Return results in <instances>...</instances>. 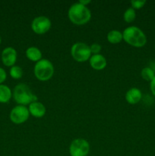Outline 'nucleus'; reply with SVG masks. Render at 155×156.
<instances>
[{"label": "nucleus", "mask_w": 155, "mask_h": 156, "mask_svg": "<svg viewBox=\"0 0 155 156\" xmlns=\"http://www.w3.org/2000/svg\"><path fill=\"white\" fill-rule=\"evenodd\" d=\"M68 16L73 24L82 25L91 20V12L88 6L84 5L78 2L70 6L68 11Z\"/></svg>", "instance_id": "nucleus-1"}, {"label": "nucleus", "mask_w": 155, "mask_h": 156, "mask_svg": "<svg viewBox=\"0 0 155 156\" xmlns=\"http://www.w3.org/2000/svg\"><path fill=\"white\" fill-rule=\"evenodd\" d=\"M123 40L129 45L141 47L147 43V37L143 30L136 26L127 27L122 32Z\"/></svg>", "instance_id": "nucleus-2"}, {"label": "nucleus", "mask_w": 155, "mask_h": 156, "mask_svg": "<svg viewBox=\"0 0 155 156\" xmlns=\"http://www.w3.org/2000/svg\"><path fill=\"white\" fill-rule=\"evenodd\" d=\"M13 98L20 105H29L37 101V97L32 91L31 88L25 83H18L13 91Z\"/></svg>", "instance_id": "nucleus-3"}, {"label": "nucleus", "mask_w": 155, "mask_h": 156, "mask_svg": "<svg viewBox=\"0 0 155 156\" xmlns=\"http://www.w3.org/2000/svg\"><path fill=\"white\" fill-rule=\"evenodd\" d=\"M33 73L40 81H48L54 74V66L51 61L47 59H41L35 63Z\"/></svg>", "instance_id": "nucleus-4"}, {"label": "nucleus", "mask_w": 155, "mask_h": 156, "mask_svg": "<svg viewBox=\"0 0 155 156\" xmlns=\"http://www.w3.org/2000/svg\"><path fill=\"white\" fill-rule=\"evenodd\" d=\"M71 55L74 60L77 62H82L88 61L91 56L90 46L86 43L76 42L71 46Z\"/></svg>", "instance_id": "nucleus-5"}, {"label": "nucleus", "mask_w": 155, "mask_h": 156, "mask_svg": "<svg viewBox=\"0 0 155 156\" xmlns=\"http://www.w3.org/2000/svg\"><path fill=\"white\" fill-rule=\"evenodd\" d=\"M89 152L90 144L84 139H74L69 146V154L71 156H87Z\"/></svg>", "instance_id": "nucleus-6"}, {"label": "nucleus", "mask_w": 155, "mask_h": 156, "mask_svg": "<svg viewBox=\"0 0 155 156\" xmlns=\"http://www.w3.org/2000/svg\"><path fill=\"white\" fill-rule=\"evenodd\" d=\"M51 25V21L48 17L40 15L33 19L31 22V29L37 34H43L49 31Z\"/></svg>", "instance_id": "nucleus-7"}, {"label": "nucleus", "mask_w": 155, "mask_h": 156, "mask_svg": "<svg viewBox=\"0 0 155 156\" xmlns=\"http://www.w3.org/2000/svg\"><path fill=\"white\" fill-rule=\"evenodd\" d=\"M30 115L28 108L24 105H17L10 113V120L15 124H21L27 120Z\"/></svg>", "instance_id": "nucleus-8"}, {"label": "nucleus", "mask_w": 155, "mask_h": 156, "mask_svg": "<svg viewBox=\"0 0 155 156\" xmlns=\"http://www.w3.org/2000/svg\"><path fill=\"white\" fill-rule=\"evenodd\" d=\"M17 51L12 47L5 48L2 52V61L6 66H13L17 60Z\"/></svg>", "instance_id": "nucleus-9"}, {"label": "nucleus", "mask_w": 155, "mask_h": 156, "mask_svg": "<svg viewBox=\"0 0 155 156\" xmlns=\"http://www.w3.org/2000/svg\"><path fill=\"white\" fill-rule=\"evenodd\" d=\"M29 112L33 117H36V118H40L43 117L46 114V109L44 105L41 102L36 101L32 102L29 105Z\"/></svg>", "instance_id": "nucleus-10"}, {"label": "nucleus", "mask_w": 155, "mask_h": 156, "mask_svg": "<svg viewBox=\"0 0 155 156\" xmlns=\"http://www.w3.org/2000/svg\"><path fill=\"white\" fill-rule=\"evenodd\" d=\"M90 65L94 69L102 70L106 66L107 61L103 55L100 54H93L91 55L89 59Z\"/></svg>", "instance_id": "nucleus-11"}, {"label": "nucleus", "mask_w": 155, "mask_h": 156, "mask_svg": "<svg viewBox=\"0 0 155 156\" xmlns=\"http://www.w3.org/2000/svg\"><path fill=\"white\" fill-rule=\"evenodd\" d=\"M142 93L138 88H131L126 94V100L130 105H135L141 101Z\"/></svg>", "instance_id": "nucleus-12"}, {"label": "nucleus", "mask_w": 155, "mask_h": 156, "mask_svg": "<svg viewBox=\"0 0 155 156\" xmlns=\"http://www.w3.org/2000/svg\"><path fill=\"white\" fill-rule=\"evenodd\" d=\"M26 56L30 60L36 62L42 59V52L38 47L33 46L26 50Z\"/></svg>", "instance_id": "nucleus-13"}, {"label": "nucleus", "mask_w": 155, "mask_h": 156, "mask_svg": "<svg viewBox=\"0 0 155 156\" xmlns=\"http://www.w3.org/2000/svg\"><path fill=\"white\" fill-rule=\"evenodd\" d=\"M107 40L110 44H119L123 40L122 33L119 30H111L107 34Z\"/></svg>", "instance_id": "nucleus-14"}, {"label": "nucleus", "mask_w": 155, "mask_h": 156, "mask_svg": "<svg viewBox=\"0 0 155 156\" xmlns=\"http://www.w3.org/2000/svg\"><path fill=\"white\" fill-rule=\"evenodd\" d=\"M12 95L10 88L7 85H0V103H7Z\"/></svg>", "instance_id": "nucleus-15"}, {"label": "nucleus", "mask_w": 155, "mask_h": 156, "mask_svg": "<svg viewBox=\"0 0 155 156\" xmlns=\"http://www.w3.org/2000/svg\"><path fill=\"white\" fill-rule=\"evenodd\" d=\"M141 75L144 80L151 82L155 77V72L150 67H144L141 70Z\"/></svg>", "instance_id": "nucleus-16"}, {"label": "nucleus", "mask_w": 155, "mask_h": 156, "mask_svg": "<svg viewBox=\"0 0 155 156\" xmlns=\"http://www.w3.org/2000/svg\"><path fill=\"white\" fill-rule=\"evenodd\" d=\"M135 18H136V13L135 10L132 7L128 8L123 14V19L128 23H131L135 21Z\"/></svg>", "instance_id": "nucleus-17"}, {"label": "nucleus", "mask_w": 155, "mask_h": 156, "mask_svg": "<svg viewBox=\"0 0 155 156\" xmlns=\"http://www.w3.org/2000/svg\"><path fill=\"white\" fill-rule=\"evenodd\" d=\"M9 73L10 76L15 79H21L23 76V69L19 66H13L11 67Z\"/></svg>", "instance_id": "nucleus-18"}, {"label": "nucleus", "mask_w": 155, "mask_h": 156, "mask_svg": "<svg viewBox=\"0 0 155 156\" xmlns=\"http://www.w3.org/2000/svg\"><path fill=\"white\" fill-rule=\"evenodd\" d=\"M145 3L146 1H144V0H132L131 1V5L134 9H141L145 5Z\"/></svg>", "instance_id": "nucleus-19"}, {"label": "nucleus", "mask_w": 155, "mask_h": 156, "mask_svg": "<svg viewBox=\"0 0 155 156\" xmlns=\"http://www.w3.org/2000/svg\"><path fill=\"white\" fill-rule=\"evenodd\" d=\"M90 49H91V54H99L100 52L101 51L102 47L100 44H97V43H94L90 46Z\"/></svg>", "instance_id": "nucleus-20"}, {"label": "nucleus", "mask_w": 155, "mask_h": 156, "mask_svg": "<svg viewBox=\"0 0 155 156\" xmlns=\"http://www.w3.org/2000/svg\"><path fill=\"white\" fill-rule=\"evenodd\" d=\"M6 77H7V74H6L5 70L0 67V85L5 81Z\"/></svg>", "instance_id": "nucleus-21"}, {"label": "nucleus", "mask_w": 155, "mask_h": 156, "mask_svg": "<svg viewBox=\"0 0 155 156\" xmlns=\"http://www.w3.org/2000/svg\"><path fill=\"white\" fill-rule=\"evenodd\" d=\"M150 90H151L152 94H153V95L155 96V77L153 78V80H152L151 82H150Z\"/></svg>", "instance_id": "nucleus-22"}, {"label": "nucleus", "mask_w": 155, "mask_h": 156, "mask_svg": "<svg viewBox=\"0 0 155 156\" xmlns=\"http://www.w3.org/2000/svg\"><path fill=\"white\" fill-rule=\"evenodd\" d=\"M79 2L81 3V4L84 5H86L88 4H89V3H91V0H80L79 1Z\"/></svg>", "instance_id": "nucleus-23"}, {"label": "nucleus", "mask_w": 155, "mask_h": 156, "mask_svg": "<svg viewBox=\"0 0 155 156\" xmlns=\"http://www.w3.org/2000/svg\"><path fill=\"white\" fill-rule=\"evenodd\" d=\"M1 41H2V39H1V37H0V44H1Z\"/></svg>", "instance_id": "nucleus-24"}]
</instances>
